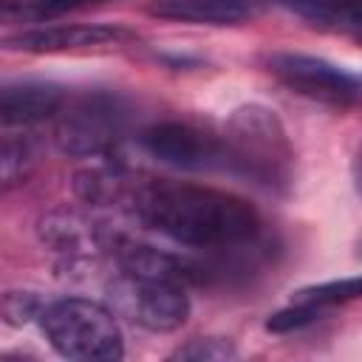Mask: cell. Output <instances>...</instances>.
<instances>
[{
	"label": "cell",
	"mask_w": 362,
	"mask_h": 362,
	"mask_svg": "<svg viewBox=\"0 0 362 362\" xmlns=\"http://www.w3.org/2000/svg\"><path fill=\"white\" fill-rule=\"evenodd\" d=\"M133 212L150 229L195 249L238 246L260 229V218L249 201L223 189L178 181L141 184L133 198Z\"/></svg>",
	"instance_id": "6da1fadb"
},
{
	"label": "cell",
	"mask_w": 362,
	"mask_h": 362,
	"mask_svg": "<svg viewBox=\"0 0 362 362\" xmlns=\"http://www.w3.org/2000/svg\"><path fill=\"white\" fill-rule=\"evenodd\" d=\"M223 158L243 175L283 189L291 181L294 150L280 116L260 105L246 102L235 107L223 127Z\"/></svg>",
	"instance_id": "7a4b0ae2"
},
{
	"label": "cell",
	"mask_w": 362,
	"mask_h": 362,
	"mask_svg": "<svg viewBox=\"0 0 362 362\" xmlns=\"http://www.w3.org/2000/svg\"><path fill=\"white\" fill-rule=\"evenodd\" d=\"M40 328L51 348L76 362H113L124 356L116 311L85 297H65L42 305Z\"/></svg>",
	"instance_id": "3957f363"
},
{
	"label": "cell",
	"mask_w": 362,
	"mask_h": 362,
	"mask_svg": "<svg viewBox=\"0 0 362 362\" xmlns=\"http://www.w3.org/2000/svg\"><path fill=\"white\" fill-rule=\"evenodd\" d=\"M127 130V107L119 96L93 90L62 105L54 141L65 156L74 158H102L116 150Z\"/></svg>",
	"instance_id": "277c9868"
},
{
	"label": "cell",
	"mask_w": 362,
	"mask_h": 362,
	"mask_svg": "<svg viewBox=\"0 0 362 362\" xmlns=\"http://www.w3.org/2000/svg\"><path fill=\"white\" fill-rule=\"evenodd\" d=\"M107 297L119 317H127L130 322L156 334L175 331L189 317V297L181 283L147 280L122 272L107 286Z\"/></svg>",
	"instance_id": "5b68a950"
},
{
	"label": "cell",
	"mask_w": 362,
	"mask_h": 362,
	"mask_svg": "<svg viewBox=\"0 0 362 362\" xmlns=\"http://www.w3.org/2000/svg\"><path fill=\"white\" fill-rule=\"evenodd\" d=\"M266 68L294 93L322 102V105L348 107L362 99V85L351 74H345L342 68H337L334 62L322 57L280 51V54L266 57Z\"/></svg>",
	"instance_id": "8992f818"
},
{
	"label": "cell",
	"mask_w": 362,
	"mask_h": 362,
	"mask_svg": "<svg viewBox=\"0 0 362 362\" xmlns=\"http://www.w3.org/2000/svg\"><path fill=\"white\" fill-rule=\"evenodd\" d=\"M139 141L150 158L167 167H175V170L201 173V170H212L221 161H226L223 141H218L215 136H209L206 130L189 122H175V119L156 122L139 136Z\"/></svg>",
	"instance_id": "52a82bcc"
},
{
	"label": "cell",
	"mask_w": 362,
	"mask_h": 362,
	"mask_svg": "<svg viewBox=\"0 0 362 362\" xmlns=\"http://www.w3.org/2000/svg\"><path fill=\"white\" fill-rule=\"evenodd\" d=\"M133 40V31L107 23H57L37 25L20 34L6 37V48L28 51V54H59V51H82L99 45H119Z\"/></svg>",
	"instance_id": "ba28073f"
},
{
	"label": "cell",
	"mask_w": 362,
	"mask_h": 362,
	"mask_svg": "<svg viewBox=\"0 0 362 362\" xmlns=\"http://www.w3.org/2000/svg\"><path fill=\"white\" fill-rule=\"evenodd\" d=\"M65 93L54 82L17 79L6 82L0 90V119L6 127H28L42 119H51L62 110Z\"/></svg>",
	"instance_id": "9c48e42d"
},
{
	"label": "cell",
	"mask_w": 362,
	"mask_h": 362,
	"mask_svg": "<svg viewBox=\"0 0 362 362\" xmlns=\"http://www.w3.org/2000/svg\"><path fill=\"white\" fill-rule=\"evenodd\" d=\"M113 252H116L119 269L124 274H133V277L167 280V283H181V286L201 280L198 266H192L189 260H184L173 252H164V249H156V246H147V243L119 240L113 246Z\"/></svg>",
	"instance_id": "30bf717a"
},
{
	"label": "cell",
	"mask_w": 362,
	"mask_h": 362,
	"mask_svg": "<svg viewBox=\"0 0 362 362\" xmlns=\"http://www.w3.org/2000/svg\"><path fill=\"white\" fill-rule=\"evenodd\" d=\"M147 14L195 25H235L249 14V8L243 0H150Z\"/></svg>",
	"instance_id": "8fae6325"
},
{
	"label": "cell",
	"mask_w": 362,
	"mask_h": 362,
	"mask_svg": "<svg viewBox=\"0 0 362 362\" xmlns=\"http://www.w3.org/2000/svg\"><path fill=\"white\" fill-rule=\"evenodd\" d=\"M139 187L141 184H133L127 170L113 161L85 167L74 175V192L85 204H96V206L99 204H122V201H130V206H133Z\"/></svg>",
	"instance_id": "7c38bea8"
},
{
	"label": "cell",
	"mask_w": 362,
	"mask_h": 362,
	"mask_svg": "<svg viewBox=\"0 0 362 362\" xmlns=\"http://www.w3.org/2000/svg\"><path fill=\"white\" fill-rule=\"evenodd\" d=\"M37 229H40L42 243H48L51 249L65 252V255H85V252H93L102 246V232L90 221H85L82 215L68 212V209L42 215Z\"/></svg>",
	"instance_id": "4fadbf2b"
},
{
	"label": "cell",
	"mask_w": 362,
	"mask_h": 362,
	"mask_svg": "<svg viewBox=\"0 0 362 362\" xmlns=\"http://www.w3.org/2000/svg\"><path fill=\"white\" fill-rule=\"evenodd\" d=\"M297 17L325 28H359L362 34V0H277Z\"/></svg>",
	"instance_id": "5bb4252c"
},
{
	"label": "cell",
	"mask_w": 362,
	"mask_h": 362,
	"mask_svg": "<svg viewBox=\"0 0 362 362\" xmlns=\"http://www.w3.org/2000/svg\"><path fill=\"white\" fill-rule=\"evenodd\" d=\"M359 297H362V274L303 286L291 294L294 303H314V305H322V308L339 305V303H348V300H359Z\"/></svg>",
	"instance_id": "9a60e30c"
},
{
	"label": "cell",
	"mask_w": 362,
	"mask_h": 362,
	"mask_svg": "<svg viewBox=\"0 0 362 362\" xmlns=\"http://www.w3.org/2000/svg\"><path fill=\"white\" fill-rule=\"evenodd\" d=\"M235 356H238V348L223 337H198V339H189L187 345H178L170 354V359H184V362H226Z\"/></svg>",
	"instance_id": "2e32d148"
},
{
	"label": "cell",
	"mask_w": 362,
	"mask_h": 362,
	"mask_svg": "<svg viewBox=\"0 0 362 362\" xmlns=\"http://www.w3.org/2000/svg\"><path fill=\"white\" fill-rule=\"evenodd\" d=\"M34 164V150L25 139H14V136H6L3 139V150H0V173H3V184L11 187V184H20L28 170Z\"/></svg>",
	"instance_id": "e0dca14e"
},
{
	"label": "cell",
	"mask_w": 362,
	"mask_h": 362,
	"mask_svg": "<svg viewBox=\"0 0 362 362\" xmlns=\"http://www.w3.org/2000/svg\"><path fill=\"white\" fill-rule=\"evenodd\" d=\"M322 314V305H314V303H294L288 308H280L274 314L266 317V331L272 334H288V331H300L311 322H317Z\"/></svg>",
	"instance_id": "ac0fdd59"
},
{
	"label": "cell",
	"mask_w": 362,
	"mask_h": 362,
	"mask_svg": "<svg viewBox=\"0 0 362 362\" xmlns=\"http://www.w3.org/2000/svg\"><path fill=\"white\" fill-rule=\"evenodd\" d=\"M42 303L31 291H6L3 294V320L8 325H23L34 317H40Z\"/></svg>",
	"instance_id": "d6986e66"
},
{
	"label": "cell",
	"mask_w": 362,
	"mask_h": 362,
	"mask_svg": "<svg viewBox=\"0 0 362 362\" xmlns=\"http://www.w3.org/2000/svg\"><path fill=\"white\" fill-rule=\"evenodd\" d=\"M93 3H105V0H31V3H20V20H42V17H54L62 11H74V8H85Z\"/></svg>",
	"instance_id": "ffe728a7"
},
{
	"label": "cell",
	"mask_w": 362,
	"mask_h": 362,
	"mask_svg": "<svg viewBox=\"0 0 362 362\" xmlns=\"http://www.w3.org/2000/svg\"><path fill=\"white\" fill-rule=\"evenodd\" d=\"M354 184H356V192L362 195V150L354 158Z\"/></svg>",
	"instance_id": "44dd1931"
},
{
	"label": "cell",
	"mask_w": 362,
	"mask_h": 362,
	"mask_svg": "<svg viewBox=\"0 0 362 362\" xmlns=\"http://www.w3.org/2000/svg\"><path fill=\"white\" fill-rule=\"evenodd\" d=\"M359 40H362V34H359Z\"/></svg>",
	"instance_id": "7402d4cb"
}]
</instances>
